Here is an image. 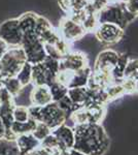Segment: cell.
Masks as SVG:
<instances>
[{"label": "cell", "instance_id": "obj_1", "mask_svg": "<svg viewBox=\"0 0 138 155\" xmlns=\"http://www.w3.org/2000/svg\"><path fill=\"white\" fill-rule=\"evenodd\" d=\"M75 144L73 149L88 155H105L109 150L110 139L102 124L86 123L73 127Z\"/></svg>", "mask_w": 138, "mask_h": 155}, {"label": "cell", "instance_id": "obj_2", "mask_svg": "<svg viewBox=\"0 0 138 155\" xmlns=\"http://www.w3.org/2000/svg\"><path fill=\"white\" fill-rule=\"evenodd\" d=\"M98 23H110L117 25L122 29L126 30L130 24L136 19L131 12L127 11L124 2L117 1L108 3L102 11L97 14Z\"/></svg>", "mask_w": 138, "mask_h": 155}, {"label": "cell", "instance_id": "obj_3", "mask_svg": "<svg viewBox=\"0 0 138 155\" xmlns=\"http://www.w3.org/2000/svg\"><path fill=\"white\" fill-rule=\"evenodd\" d=\"M28 109L30 118L34 119L37 122L44 123L52 130L66 123L67 121V116L54 101L43 107L31 106L28 107Z\"/></svg>", "mask_w": 138, "mask_h": 155}, {"label": "cell", "instance_id": "obj_4", "mask_svg": "<svg viewBox=\"0 0 138 155\" xmlns=\"http://www.w3.org/2000/svg\"><path fill=\"white\" fill-rule=\"evenodd\" d=\"M26 62V56L21 47L9 48L0 59V72L4 78L17 77Z\"/></svg>", "mask_w": 138, "mask_h": 155}, {"label": "cell", "instance_id": "obj_5", "mask_svg": "<svg viewBox=\"0 0 138 155\" xmlns=\"http://www.w3.org/2000/svg\"><path fill=\"white\" fill-rule=\"evenodd\" d=\"M21 48L25 53L27 62L32 65L41 63L47 58L44 45L35 33L23 34Z\"/></svg>", "mask_w": 138, "mask_h": 155}, {"label": "cell", "instance_id": "obj_6", "mask_svg": "<svg viewBox=\"0 0 138 155\" xmlns=\"http://www.w3.org/2000/svg\"><path fill=\"white\" fill-rule=\"evenodd\" d=\"M14 107H16L14 97L4 87H2L0 89V118L3 121V124L6 129L4 140L11 142H16L17 140V137L11 130V124L14 122L12 112H14Z\"/></svg>", "mask_w": 138, "mask_h": 155}, {"label": "cell", "instance_id": "obj_7", "mask_svg": "<svg viewBox=\"0 0 138 155\" xmlns=\"http://www.w3.org/2000/svg\"><path fill=\"white\" fill-rule=\"evenodd\" d=\"M96 41L101 46L110 47L120 44L124 39L126 32L117 25L110 23H100L94 31Z\"/></svg>", "mask_w": 138, "mask_h": 155}, {"label": "cell", "instance_id": "obj_8", "mask_svg": "<svg viewBox=\"0 0 138 155\" xmlns=\"http://www.w3.org/2000/svg\"><path fill=\"white\" fill-rule=\"evenodd\" d=\"M57 30L60 36L70 44L81 41L87 34V32L82 28V24L73 21L68 16H64L63 18H61Z\"/></svg>", "mask_w": 138, "mask_h": 155}, {"label": "cell", "instance_id": "obj_9", "mask_svg": "<svg viewBox=\"0 0 138 155\" xmlns=\"http://www.w3.org/2000/svg\"><path fill=\"white\" fill-rule=\"evenodd\" d=\"M0 39H2L9 48L21 47L23 33L20 29L18 18L8 19L0 24Z\"/></svg>", "mask_w": 138, "mask_h": 155}, {"label": "cell", "instance_id": "obj_10", "mask_svg": "<svg viewBox=\"0 0 138 155\" xmlns=\"http://www.w3.org/2000/svg\"><path fill=\"white\" fill-rule=\"evenodd\" d=\"M89 65L88 56L82 51H70L60 60V69L76 72Z\"/></svg>", "mask_w": 138, "mask_h": 155}, {"label": "cell", "instance_id": "obj_11", "mask_svg": "<svg viewBox=\"0 0 138 155\" xmlns=\"http://www.w3.org/2000/svg\"><path fill=\"white\" fill-rule=\"evenodd\" d=\"M120 53L114 49H104L101 50L97 54L94 62L93 71H102V72H111L112 68L117 64Z\"/></svg>", "mask_w": 138, "mask_h": 155}, {"label": "cell", "instance_id": "obj_12", "mask_svg": "<svg viewBox=\"0 0 138 155\" xmlns=\"http://www.w3.org/2000/svg\"><path fill=\"white\" fill-rule=\"evenodd\" d=\"M52 134L57 137L60 147L63 151H68L72 149L75 144V134L73 127L68 124H62L59 127L52 130Z\"/></svg>", "mask_w": 138, "mask_h": 155}, {"label": "cell", "instance_id": "obj_13", "mask_svg": "<svg viewBox=\"0 0 138 155\" xmlns=\"http://www.w3.org/2000/svg\"><path fill=\"white\" fill-rule=\"evenodd\" d=\"M30 101H31V106L34 107H43L53 102L49 86L47 85L33 86V89L30 93Z\"/></svg>", "mask_w": 138, "mask_h": 155}, {"label": "cell", "instance_id": "obj_14", "mask_svg": "<svg viewBox=\"0 0 138 155\" xmlns=\"http://www.w3.org/2000/svg\"><path fill=\"white\" fill-rule=\"evenodd\" d=\"M55 82V77L49 74L43 64H35L32 65V76H31V84L33 86H41L47 85L50 86L52 83Z\"/></svg>", "mask_w": 138, "mask_h": 155}, {"label": "cell", "instance_id": "obj_15", "mask_svg": "<svg viewBox=\"0 0 138 155\" xmlns=\"http://www.w3.org/2000/svg\"><path fill=\"white\" fill-rule=\"evenodd\" d=\"M17 148L19 150V155H27L37 147L40 146V142L35 139L32 134L18 136L16 140Z\"/></svg>", "mask_w": 138, "mask_h": 155}, {"label": "cell", "instance_id": "obj_16", "mask_svg": "<svg viewBox=\"0 0 138 155\" xmlns=\"http://www.w3.org/2000/svg\"><path fill=\"white\" fill-rule=\"evenodd\" d=\"M37 16L38 15L33 12H27L18 18V22H19V26L22 33H35Z\"/></svg>", "mask_w": 138, "mask_h": 155}, {"label": "cell", "instance_id": "obj_17", "mask_svg": "<svg viewBox=\"0 0 138 155\" xmlns=\"http://www.w3.org/2000/svg\"><path fill=\"white\" fill-rule=\"evenodd\" d=\"M93 69L90 66L86 68L79 71L76 72H73L71 78V81L68 85L69 88H82V87H87L89 84V80L91 78Z\"/></svg>", "mask_w": 138, "mask_h": 155}, {"label": "cell", "instance_id": "obj_18", "mask_svg": "<svg viewBox=\"0 0 138 155\" xmlns=\"http://www.w3.org/2000/svg\"><path fill=\"white\" fill-rule=\"evenodd\" d=\"M130 57L126 54V52L120 53L119 59H117V64L111 71V77L114 80V83H121V81L124 79V71L127 66V63L129 61Z\"/></svg>", "mask_w": 138, "mask_h": 155}, {"label": "cell", "instance_id": "obj_19", "mask_svg": "<svg viewBox=\"0 0 138 155\" xmlns=\"http://www.w3.org/2000/svg\"><path fill=\"white\" fill-rule=\"evenodd\" d=\"M36 124H37V121H35V120L32 118H29L28 121H26V122L14 121L11 124V130L16 137L21 136V134H32L35 129V127H36Z\"/></svg>", "mask_w": 138, "mask_h": 155}, {"label": "cell", "instance_id": "obj_20", "mask_svg": "<svg viewBox=\"0 0 138 155\" xmlns=\"http://www.w3.org/2000/svg\"><path fill=\"white\" fill-rule=\"evenodd\" d=\"M67 95L70 101L77 107H84L88 101V88H69Z\"/></svg>", "mask_w": 138, "mask_h": 155}, {"label": "cell", "instance_id": "obj_21", "mask_svg": "<svg viewBox=\"0 0 138 155\" xmlns=\"http://www.w3.org/2000/svg\"><path fill=\"white\" fill-rule=\"evenodd\" d=\"M3 87L5 88L9 93L11 94L14 97H16L21 93V91L24 89V87L22 86L20 81L17 79L16 77H11V78H4L3 81Z\"/></svg>", "mask_w": 138, "mask_h": 155}, {"label": "cell", "instance_id": "obj_22", "mask_svg": "<svg viewBox=\"0 0 138 155\" xmlns=\"http://www.w3.org/2000/svg\"><path fill=\"white\" fill-rule=\"evenodd\" d=\"M50 91H51L52 94V98L54 102H58L59 101H61L63 97H65L68 93V88L64 85L58 83V82L55 81L54 83H52L49 86Z\"/></svg>", "mask_w": 138, "mask_h": 155}, {"label": "cell", "instance_id": "obj_23", "mask_svg": "<svg viewBox=\"0 0 138 155\" xmlns=\"http://www.w3.org/2000/svg\"><path fill=\"white\" fill-rule=\"evenodd\" d=\"M105 92L107 94V98H108L109 102L126 95L121 83H111L105 88Z\"/></svg>", "mask_w": 138, "mask_h": 155}, {"label": "cell", "instance_id": "obj_24", "mask_svg": "<svg viewBox=\"0 0 138 155\" xmlns=\"http://www.w3.org/2000/svg\"><path fill=\"white\" fill-rule=\"evenodd\" d=\"M31 76H32V64L26 62L23 65V67L21 68L19 74H17L16 78L20 81L22 86L25 88L29 84H31Z\"/></svg>", "mask_w": 138, "mask_h": 155}, {"label": "cell", "instance_id": "obj_25", "mask_svg": "<svg viewBox=\"0 0 138 155\" xmlns=\"http://www.w3.org/2000/svg\"><path fill=\"white\" fill-rule=\"evenodd\" d=\"M98 19L97 14H93V12H88L86 18L82 21V26L85 29L87 33H94L95 29L98 26Z\"/></svg>", "mask_w": 138, "mask_h": 155}, {"label": "cell", "instance_id": "obj_26", "mask_svg": "<svg viewBox=\"0 0 138 155\" xmlns=\"http://www.w3.org/2000/svg\"><path fill=\"white\" fill-rule=\"evenodd\" d=\"M124 79H138V58H130L124 71Z\"/></svg>", "mask_w": 138, "mask_h": 155}, {"label": "cell", "instance_id": "obj_27", "mask_svg": "<svg viewBox=\"0 0 138 155\" xmlns=\"http://www.w3.org/2000/svg\"><path fill=\"white\" fill-rule=\"evenodd\" d=\"M56 104H58V107H59L60 109H61L62 111L65 113V115L67 116V119H68V117L73 113L75 110H77L79 107H77L76 104H74L73 102L70 101L68 95L63 97L61 101H59L58 102H56Z\"/></svg>", "mask_w": 138, "mask_h": 155}, {"label": "cell", "instance_id": "obj_28", "mask_svg": "<svg viewBox=\"0 0 138 155\" xmlns=\"http://www.w3.org/2000/svg\"><path fill=\"white\" fill-rule=\"evenodd\" d=\"M0 155H19L16 142L1 140L0 141Z\"/></svg>", "mask_w": 138, "mask_h": 155}, {"label": "cell", "instance_id": "obj_29", "mask_svg": "<svg viewBox=\"0 0 138 155\" xmlns=\"http://www.w3.org/2000/svg\"><path fill=\"white\" fill-rule=\"evenodd\" d=\"M12 117H14V121H16V122L28 121L30 118L28 107L16 106L14 109V112H12Z\"/></svg>", "mask_w": 138, "mask_h": 155}, {"label": "cell", "instance_id": "obj_30", "mask_svg": "<svg viewBox=\"0 0 138 155\" xmlns=\"http://www.w3.org/2000/svg\"><path fill=\"white\" fill-rule=\"evenodd\" d=\"M51 134H52V129L47 125H46L44 123H41V122H37L36 127H35V129L33 130V132H32L33 137L35 139L38 140L39 142H41L42 140L46 139V137Z\"/></svg>", "mask_w": 138, "mask_h": 155}, {"label": "cell", "instance_id": "obj_31", "mask_svg": "<svg viewBox=\"0 0 138 155\" xmlns=\"http://www.w3.org/2000/svg\"><path fill=\"white\" fill-rule=\"evenodd\" d=\"M121 85L124 88L125 94H133L138 91V82L136 79H123Z\"/></svg>", "mask_w": 138, "mask_h": 155}, {"label": "cell", "instance_id": "obj_32", "mask_svg": "<svg viewBox=\"0 0 138 155\" xmlns=\"http://www.w3.org/2000/svg\"><path fill=\"white\" fill-rule=\"evenodd\" d=\"M73 72L68 71H64V69H60L59 72L56 74V78H55V81L58 82V83L64 85L68 88V85L71 81V78Z\"/></svg>", "mask_w": 138, "mask_h": 155}, {"label": "cell", "instance_id": "obj_33", "mask_svg": "<svg viewBox=\"0 0 138 155\" xmlns=\"http://www.w3.org/2000/svg\"><path fill=\"white\" fill-rule=\"evenodd\" d=\"M90 0H71L70 1V12H76L87 9L88 5H89Z\"/></svg>", "mask_w": 138, "mask_h": 155}, {"label": "cell", "instance_id": "obj_34", "mask_svg": "<svg viewBox=\"0 0 138 155\" xmlns=\"http://www.w3.org/2000/svg\"><path fill=\"white\" fill-rule=\"evenodd\" d=\"M124 4L128 12H131L133 16L138 17V0H127Z\"/></svg>", "mask_w": 138, "mask_h": 155}, {"label": "cell", "instance_id": "obj_35", "mask_svg": "<svg viewBox=\"0 0 138 155\" xmlns=\"http://www.w3.org/2000/svg\"><path fill=\"white\" fill-rule=\"evenodd\" d=\"M58 6L60 7L62 12L65 14V16L69 15L70 12V1L71 0H56Z\"/></svg>", "mask_w": 138, "mask_h": 155}, {"label": "cell", "instance_id": "obj_36", "mask_svg": "<svg viewBox=\"0 0 138 155\" xmlns=\"http://www.w3.org/2000/svg\"><path fill=\"white\" fill-rule=\"evenodd\" d=\"M27 155H52V152L49 151V150L46 149V148H43V147L39 146Z\"/></svg>", "mask_w": 138, "mask_h": 155}, {"label": "cell", "instance_id": "obj_37", "mask_svg": "<svg viewBox=\"0 0 138 155\" xmlns=\"http://www.w3.org/2000/svg\"><path fill=\"white\" fill-rule=\"evenodd\" d=\"M9 49V47L4 42L2 39H0V59L3 57V55L6 53V51Z\"/></svg>", "mask_w": 138, "mask_h": 155}, {"label": "cell", "instance_id": "obj_38", "mask_svg": "<svg viewBox=\"0 0 138 155\" xmlns=\"http://www.w3.org/2000/svg\"><path fill=\"white\" fill-rule=\"evenodd\" d=\"M5 134H6L5 126H4V124H3V121H2V119L0 118V141H1V140H4V137H5Z\"/></svg>", "mask_w": 138, "mask_h": 155}, {"label": "cell", "instance_id": "obj_39", "mask_svg": "<svg viewBox=\"0 0 138 155\" xmlns=\"http://www.w3.org/2000/svg\"><path fill=\"white\" fill-rule=\"evenodd\" d=\"M68 153L69 155H88L86 153H84V152H81V151H79V150H75L73 148L68 150Z\"/></svg>", "mask_w": 138, "mask_h": 155}, {"label": "cell", "instance_id": "obj_40", "mask_svg": "<svg viewBox=\"0 0 138 155\" xmlns=\"http://www.w3.org/2000/svg\"><path fill=\"white\" fill-rule=\"evenodd\" d=\"M3 81H4V77L2 76V74L0 72V89L3 87Z\"/></svg>", "mask_w": 138, "mask_h": 155}, {"label": "cell", "instance_id": "obj_41", "mask_svg": "<svg viewBox=\"0 0 138 155\" xmlns=\"http://www.w3.org/2000/svg\"><path fill=\"white\" fill-rule=\"evenodd\" d=\"M60 155H69V153H68V151H63V152H61Z\"/></svg>", "mask_w": 138, "mask_h": 155}, {"label": "cell", "instance_id": "obj_42", "mask_svg": "<svg viewBox=\"0 0 138 155\" xmlns=\"http://www.w3.org/2000/svg\"><path fill=\"white\" fill-rule=\"evenodd\" d=\"M108 3H112V2H117V1H119V0H106Z\"/></svg>", "mask_w": 138, "mask_h": 155}, {"label": "cell", "instance_id": "obj_43", "mask_svg": "<svg viewBox=\"0 0 138 155\" xmlns=\"http://www.w3.org/2000/svg\"><path fill=\"white\" fill-rule=\"evenodd\" d=\"M137 82H138V79H137Z\"/></svg>", "mask_w": 138, "mask_h": 155}]
</instances>
